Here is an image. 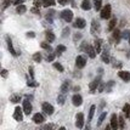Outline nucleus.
Returning <instances> with one entry per match:
<instances>
[{"label":"nucleus","instance_id":"nucleus-1","mask_svg":"<svg viewBox=\"0 0 130 130\" xmlns=\"http://www.w3.org/2000/svg\"><path fill=\"white\" fill-rule=\"evenodd\" d=\"M61 17H62L66 22H71V21L73 20V12L71 11V10H63V11L61 12Z\"/></svg>","mask_w":130,"mask_h":130},{"label":"nucleus","instance_id":"nucleus-2","mask_svg":"<svg viewBox=\"0 0 130 130\" xmlns=\"http://www.w3.org/2000/svg\"><path fill=\"white\" fill-rule=\"evenodd\" d=\"M109 17H111V5H106L101 10V18L107 20Z\"/></svg>","mask_w":130,"mask_h":130},{"label":"nucleus","instance_id":"nucleus-3","mask_svg":"<svg viewBox=\"0 0 130 130\" xmlns=\"http://www.w3.org/2000/svg\"><path fill=\"white\" fill-rule=\"evenodd\" d=\"M86 64V58L84 56H78L75 58V66L77 68H83Z\"/></svg>","mask_w":130,"mask_h":130},{"label":"nucleus","instance_id":"nucleus-4","mask_svg":"<svg viewBox=\"0 0 130 130\" xmlns=\"http://www.w3.org/2000/svg\"><path fill=\"white\" fill-rule=\"evenodd\" d=\"M43 111H44L46 114L51 116V114L54 113V107H52V105H50L49 102H44V103H43Z\"/></svg>","mask_w":130,"mask_h":130},{"label":"nucleus","instance_id":"nucleus-5","mask_svg":"<svg viewBox=\"0 0 130 130\" xmlns=\"http://www.w3.org/2000/svg\"><path fill=\"white\" fill-rule=\"evenodd\" d=\"M13 118H15V120H17V122H21V120H23V113H22V109L20 107H16L15 108V113H13Z\"/></svg>","mask_w":130,"mask_h":130},{"label":"nucleus","instance_id":"nucleus-6","mask_svg":"<svg viewBox=\"0 0 130 130\" xmlns=\"http://www.w3.org/2000/svg\"><path fill=\"white\" fill-rule=\"evenodd\" d=\"M23 112L29 116V114L32 113V105H30V102L28 100H26V101H23Z\"/></svg>","mask_w":130,"mask_h":130},{"label":"nucleus","instance_id":"nucleus-7","mask_svg":"<svg viewBox=\"0 0 130 130\" xmlns=\"http://www.w3.org/2000/svg\"><path fill=\"white\" fill-rule=\"evenodd\" d=\"M75 125H77V128H79V129L83 128V125H84V114L83 113L77 114V122H75Z\"/></svg>","mask_w":130,"mask_h":130},{"label":"nucleus","instance_id":"nucleus-8","mask_svg":"<svg viewBox=\"0 0 130 130\" xmlns=\"http://www.w3.org/2000/svg\"><path fill=\"white\" fill-rule=\"evenodd\" d=\"M111 126L113 129H118L119 128V118L117 117V114H112V117H111Z\"/></svg>","mask_w":130,"mask_h":130},{"label":"nucleus","instance_id":"nucleus-9","mask_svg":"<svg viewBox=\"0 0 130 130\" xmlns=\"http://www.w3.org/2000/svg\"><path fill=\"white\" fill-rule=\"evenodd\" d=\"M85 24H86V22H85L84 18H77L73 23V26L75 28H84Z\"/></svg>","mask_w":130,"mask_h":130},{"label":"nucleus","instance_id":"nucleus-10","mask_svg":"<svg viewBox=\"0 0 130 130\" xmlns=\"http://www.w3.org/2000/svg\"><path fill=\"white\" fill-rule=\"evenodd\" d=\"M6 43H7V47H9V50H10V52H11L13 56H16L17 52L16 50L13 49V45H12V41H11V38L9 37V35H6Z\"/></svg>","mask_w":130,"mask_h":130},{"label":"nucleus","instance_id":"nucleus-11","mask_svg":"<svg viewBox=\"0 0 130 130\" xmlns=\"http://www.w3.org/2000/svg\"><path fill=\"white\" fill-rule=\"evenodd\" d=\"M72 101H73L74 106H80V105L83 103V97L80 96L79 94H75V95H73V97H72Z\"/></svg>","mask_w":130,"mask_h":130},{"label":"nucleus","instance_id":"nucleus-12","mask_svg":"<svg viewBox=\"0 0 130 130\" xmlns=\"http://www.w3.org/2000/svg\"><path fill=\"white\" fill-rule=\"evenodd\" d=\"M33 122L35 123V124H41V123L44 122V117H43V114L35 113L33 116Z\"/></svg>","mask_w":130,"mask_h":130},{"label":"nucleus","instance_id":"nucleus-13","mask_svg":"<svg viewBox=\"0 0 130 130\" xmlns=\"http://www.w3.org/2000/svg\"><path fill=\"white\" fill-rule=\"evenodd\" d=\"M118 75H119V78H122L124 82H129L130 80V72L120 71V72H118Z\"/></svg>","mask_w":130,"mask_h":130},{"label":"nucleus","instance_id":"nucleus-14","mask_svg":"<svg viewBox=\"0 0 130 130\" xmlns=\"http://www.w3.org/2000/svg\"><path fill=\"white\" fill-rule=\"evenodd\" d=\"M86 52H88V55H89V57L90 58H95V56H96V49L95 47H92V46H88V49H86Z\"/></svg>","mask_w":130,"mask_h":130},{"label":"nucleus","instance_id":"nucleus-15","mask_svg":"<svg viewBox=\"0 0 130 130\" xmlns=\"http://www.w3.org/2000/svg\"><path fill=\"white\" fill-rule=\"evenodd\" d=\"M100 85V78H96V79L94 80L92 83L90 84V90H91V92H94V91L97 89V86Z\"/></svg>","mask_w":130,"mask_h":130},{"label":"nucleus","instance_id":"nucleus-16","mask_svg":"<svg viewBox=\"0 0 130 130\" xmlns=\"http://www.w3.org/2000/svg\"><path fill=\"white\" fill-rule=\"evenodd\" d=\"M68 88H69V82H68V80H64L63 84L61 85V92H62V94H66L68 91Z\"/></svg>","mask_w":130,"mask_h":130},{"label":"nucleus","instance_id":"nucleus-17","mask_svg":"<svg viewBox=\"0 0 130 130\" xmlns=\"http://www.w3.org/2000/svg\"><path fill=\"white\" fill-rule=\"evenodd\" d=\"M82 9H83V10H85V11L90 10V9H91L90 0H84V1H83V4H82Z\"/></svg>","mask_w":130,"mask_h":130},{"label":"nucleus","instance_id":"nucleus-18","mask_svg":"<svg viewBox=\"0 0 130 130\" xmlns=\"http://www.w3.org/2000/svg\"><path fill=\"white\" fill-rule=\"evenodd\" d=\"M91 32L92 33H96V32H99L100 30V24L96 22V21H92V23H91Z\"/></svg>","mask_w":130,"mask_h":130},{"label":"nucleus","instance_id":"nucleus-19","mask_svg":"<svg viewBox=\"0 0 130 130\" xmlns=\"http://www.w3.org/2000/svg\"><path fill=\"white\" fill-rule=\"evenodd\" d=\"M120 37H122V34H120V32H119V29H113V38L116 39L117 43H119Z\"/></svg>","mask_w":130,"mask_h":130},{"label":"nucleus","instance_id":"nucleus-20","mask_svg":"<svg viewBox=\"0 0 130 130\" xmlns=\"http://www.w3.org/2000/svg\"><path fill=\"white\" fill-rule=\"evenodd\" d=\"M101 44H102V40L101 39H96L95 40V49H96L97 54L101 52Z\"/></svg>","mask_w":130,"mask_h":130},{"label":"nucleus","instance_id":"nucleus-21","mask_svg":"<svg viewBox=\"0 0 130 130\" xmlns=\"http://www.w3.org/2000/svg\"><path fill=\"white\" fill-rule=\"evenodd\" d=\"M64 101H66V97H64V94H60L58 96H57V103L58 105H63L64 103Z\"/></svg>","mask_w":130,"mask_h":130},{"label":"nucleus","instance_id":"nucleus-22","mask_svg":"<svg viewBox=\"0 0 130 130\" xmlns=\"http://www.w3.org/2000/svg\"><path fill=\"white\" fill-rule=\"evenodd\" d=\"M101 6H102V0H94V7H95L96 11L101 10Z\"/></svg>","mask_w":130,"mask_h":130},{"label":"nucleus","instance_id":"nucleus-23","mask_svg":"<svg viewBox=\"0 0 130 130\" xmlns=\"http://www.w3.org/2000/svg\"><path fill=\"white\" fill-rule=\"evenodd\" d=\"M16 11H17V13H24V12L27 11V7H26L24 5H22V4H21V5L17 6Z\"/></svg>","mask_w":130,"mask_h":130},{"label":"nucleus","instance_id":"nucleus-24","mask_svg":"<svg viewBox=\"0 0 130 130\" xmlns=\"http://www.w3.org/2000/svg\"><path fill=\"white\" fill-rule=\"evenodd\" d=\"M123 113L126 116V117H130V105L126 103L124 107H123Z\"/></svg>","mask_w":130,"mask_h":130},{"label":"nucleus","instance_id":"nucleus-25","mask_svg":"<svg viewBox=\"0 0 130 130\" xmlns=\"http://www.w3.org/2000/svg\"><path fill=\"white\" fill-rule=\"evenodd\" d=\"M45 37H46V39L49 40V41H54L55 40V34L52 33V32H46V34H45Z\"/></svg>","mask_w":130,"mask_h":130},{"label":"nucleus","instance_id":"nucleus-26","mask_svg":"<svg viewBox=\"0 0 130 130\" xmlns=\"http://www.w3.org/2000/svg\"><path fill=\"white\" fill-rule=\"evenodd\" d=\"M56 55L57 56H60V55H61V52H64V51H66V46L64 45H58L56 47Z\"/></svg>","mask_w":130,"mask_h":130},{"label":"nucleus","instance_id":"nucleus-27","mask_svg":"<svg viewBox=\"0 0 130 130\" xmlns=\"http://www.w3.org/2000/svg\"><path fill=\"white\" fill-rule=\"evenodd\" d=\"M55 13H56L55 11H49L47 12V15H46V20H47L50 23L52 22V18H54V16H55Z\"/></svg>","mask_w":130,"mask_h":130},{"label":"nucleus","instance_id":"nucleus-28","mask_svg":"<svg viewBox=\"0 0 130 130\" xmlns=\"http://www.w3.org/2000/svg\"><path fill=\"white\" fill-rule=\"evenodd\" d=\"M102 61L105 63H108L109 62V57H108V54H107V50L103 51V54H102Z\"/></svg>","mask_w":130,"mask_h":130},{"label":"nucleus","instance_id":"nucleus-29","mask_svg":"<svg viewBox=\"0 0 130 130\" xmlns=\"http://www.w3.org/2000/svg\"><path fill=\"white\" fill-rule=\"evenodd\" d=\"M95 109H96V107H95V106H91V107H90V111H89V118H88V120H89V122H90L91 119H92V117H94Z\"/></svg>","mask_w":130,"mask_h":130},{"label":"nucleus","instance_id":"nucleus-30","mask_svg":"<svg viewBox=\"0 0 130 130\" xmlns=\"http://www.w3.org/2000/svg\"><path fill=\"white\" fill-rule=\"evenodd\" d=\"M55 5V0H44V5L45 7H49V6H52Z\"/></svg>","mask_w":130,"mask_h":130},{"label":"nucleus","instance_id":"nucleus-31","mask_svg":"<svg viewBox=\"0 0 130 130\" xmlns=\"http://www.w3.org/2000/svg\"><path fill=\"white\" fill-rule=\"evenodd\" d=\"M21 101V96L20 95H12L11 96V102H13V103H17V102Z\"/></svg>","mask_w":130,"mask_h":130},{"label":"nucleus","instance_id":"nucleus-32","mask_svg":"<svg viewBox=\"0 0 130 130\" xmlns=\"http://www.w3.org/2000/svg\"><path fill=\"white\" fill-rule=\"evenodd\" d=\"M33 60L35 62H40V61H41V55H40L39 52H35L33 55Z\"/></svg>","mask_w":130,"mask_h":130},{"label":"nucleus","instance_id":"nucleus-33","mask_svg":"<svg viewBox=\"0 0 130 130\" xmlns=\"http://www.w3.org/2000/svg\"><path fill=\"white\" fill-rule=\"evenodd\" d=\"M40 46H41L43 49H45L46 51H50V52L52 51V47H51L49 44H46V43H41V44H40Z\"/></svg>","mask_w":130,"mask_h":130},{"label":"nucleus","instance_id":"nucleus-34","mask_svg":"<svg viewBox=\"0 0 130 130\" xmlns=\"http://www.w3.org/2000/svg\"><path fill=\"white\" fill-rule=\"evenodd\" d=\"M116 22H117V20H116V18H113V20H112V21L109 22V24H108V29H109V30H113V29H114Z\"/></svg>","mask_w":130,"mask_h":130},{"label":"nucleus","instance_id":"nucleus-35","mask_svg":"<svg viewBox=\"0 0 130 130\" xmlns=\"http://www.w3.org/2000/svg\"><path fill=\"white\" fill-rule=\"evenodd\" d=\"M54 67L56 68L58 72H63V67H62V64H60V63H57V62H55L54 63Z\"/></svg>","mask_w":130,"mask_h":130},{"label":"nucleus","instance_id":"nucleus-36","mask_svg":"<svg viewBox=\"0 0 130 130\" xmlns=\"http://www.w3.org/2000/svg\"><path fill=\"white\" fill-rule=\"evenodd\" d=\"M33 3H34V5L37 6V7H40L41 5H44V0H34Z\"/></svg>","mask_w":130,"mask_h":130},{"label":"nucleus","instance_id":"nucleus-37","mask_svg":"<svg viewBox=\"0 0 130 130\" xmlns=\"http://www.w3.org/2000/svg\"><path fill=\"white\" fill-rule=\"evenodd\" d=\"M122 38H124V39L130 38V32L129 30H124V32H122Z\"/></svg>","mask_w":130,"mask_h":130},{"label":"nucleus","instance_id":"nucleus-38","mask_svg":"<svg viewBox=\"0 0 130 130\" xmlns=\"http://www.w3.org/2000/svg\"><path fill=\"white\" fill-rule=\"evenodd\" d=\"M113 85H114V82H113V80H111L109 83H107V84H106V90L109 91V90H111V88H112Z\"/></svg>","mask_w":130,"mask_h":130},{"label":"nucleus","instance_id":"nucleus-39","mask_svg":"<svg viewBox=\"0 0 130 130\" xmlns=\"http://www.w3.org/2000/svg\"><path fill=\"white\" fill-rule=\"evenodd\" d=\"M10 3H11V0H3V9H6L10 5Z\"/></svg>","mask_w":130,"mask_h":130},{"label":"nucleus","instance_id":"nucleus-40","mask_svg":"<svg viewBox=\"0 0 130 130\" xmlns=\"http://www.w3.org/2000/svg\"><path fill=\"white\" fill-rule=\"evenodd\" d=\"M105 117H106V113H102L101 116H100V118H99V122H97V125H101V123L103 122Z\"/></svg>","mask_w":130,"mask_h":130},{"label":"nucleus","instance_id":"nucleus-41","mask_svg":"<svg viewBox=\"0 0 130 130\" xmlns=\"http://www.w3.org/2000/svg\"><path fill=\"white\" fill-rule=\"evenodd\" d=\"M119 128L124 129V118L123 117H119Z\"/></svg>","mask_w":130,"mask_h":130},{"label":"nucleus","instance_id":"nucleus-42","mask_svg":"<svg viewBox=\"0 0 130 130\" xmlns=\"http://www.w3.org/2000/svg\"><path fill=\"white\" fill-rule=\"evenodd\" d=\"M55 56H56L55 54H50L49 56L46 57V60H47V62H51V61H54V58H55Z\"/></svg>","mask_w":130,"mask_h":130},{"label":"nucleus","instance_id":"nucleus-43","mask_svg":"<svg viewBox=\"0 0 130 130\" xmlns=\"http://www.w3.org/2000/svg\"><path fill=\"white\" fill-rule=\"evenodd\" d=\"M106 88V84H102V83H100V85H99V92H103V89Z\"/></svg>","mask_w":130,"mask_h":130},{"label":"nucleus","instance_id":"nucleus-44","mask_svg":"<svg viewBox=\"0 0 130 130\" xmlns=\"http://www.w3.org/2000/svg\"><path fill=\"white\" fill-rule=\"evenodd\" d=\"M27 85H28V86H33L34 88V86H37L38 84H37V83H34V80H30V82L28 80V82H27Z\"/></svg>","mask_w":130,"mask_h":130},{"label":"nucleus","instance_id":"nucleus-45","mask_svg":"<svg viewBox=\"0 0 130 130\" xmlns=\"http://www.w3.org/2000/svg\"><path fill=\"white\" fill-rule=\"evenodd\" d=\"M68 33H69V28H68V27H66V28L63 29V34H62V37H67Z\"/></svg>","mask_w":130,"mask_h":130},{"label":"nucleus","instance_id":"nucleus-46","mask_svg":"<svg viewBox=\"0 0 130 130\" xmlns=\"http://www.w3.org/2000/svg\"><path fill=\"white\" fill-rule=\"evenodd\" d=\"M32 12H34V13H35V15H39V13H40L39 9H38V7H37V6H35V7H33V9H32Z\"/></svg>","mask_w":130,"mask_h":130},{"label":"nucleus","instance_id":"nucleus-47","mask_svg":"<svg viewBox=\"0 0 130 130\" xmlns=\"http://www.w3.org/2000/svg\"><path fill=\"white\" fill-rule=\"evenodd\" d=\"M80 38H82V34H80V33L75 34V35H74V41H77V40H79Z\"/></svg>","mask_w":130,"mask_h":130},{"label":"nucleus","instance_id":"nucleus-48","mask_svg":"<svg viewBox=\"0 0 130 130\" xmlns=\"http://www.w3.org/2000/svg\"><path fill=\"white\" fill-rule=\"evenodd\" d=\"M57 1H58V4H60V5H66L68 0H57Z\"/></svg>","mask_w":130,"mask_h":130},{"label":"nucleus","instance_id":"nucleus-49","mask_svg":"<svg viewBox=\"0 0 130 130\" xmlns=\"http://www.w3.org/2000/svg\"><path fill=\"white\" fill-rule=\"evenodd\" d=\"M27 37H28V38H34L35 34H34V32H28V33H27Z\"/></svg>","mask_w":130,"mask_h":130},{"label":"nucleus","instance_id":"nucleus-50","mask_svg":"<svg viewBox=\"0 0 130 130\" xmlns=\"http://www.w3.org/2000/svg\"><path fill=\"white\" fill-rule=\"evenodd\" d=\"M1 75H3L4 78H6V77H7V71H6V69H3V71H1Z\"/></svg>","mask_w":130,"mask_h":130},{"label":"nucleus","instance_id":"nucleus-51","mask_svg":"<svg viewBox=\"0 0 130 130\" xmlns=\"http://www.w3.org/2000/svg\"><path fill=\"white\" fill-rule=\"evenodd\" d=\"M23 1H24V0H16V1H15V5H16V6L21 5V4H22Z\"/></svg>","mask_w":130,"mask_h":130},{"label":"nucleus","instance_id":"nucleus-52","mask_svg":"<svg viewBox=\"0 0 130 130\" xmlns=\"http://www.w3.org/2000/svg\"><path fill=\"white\" fill-rule=\"evenodd\" d=\"M29 74H30V77H32V78H34V73H33V68H32V67H29Z\"/></svg>","mask_w":130,"mask_h":130},{"label":"nucleus","instance_id":"nucleus-53","mask_svg":"<svg viewBox=\"0 0 130 130\" xmlns=\"http://www.w3.org/2000/svg\"><path fill=\"white\" fill-rule=\"evenodd\" d=\"M43 128H44V129H51V128H54V125H44V126H43Z\"/></svg>","mask_w":130,"mask_h":130},{"label":"nucleus","instance_id":"nucleus-54","mask_svg":"<svg viewBox=\"0 0 130 130\" xmlns=\"http://www.w3.org/2000/svg\"><path fill=\"white\" fill-rule=\"evenodd\" d=\"M129 40H130V38H129Z\"/></svg>","mask_w":130,"mask_h":130}]
</instances>
